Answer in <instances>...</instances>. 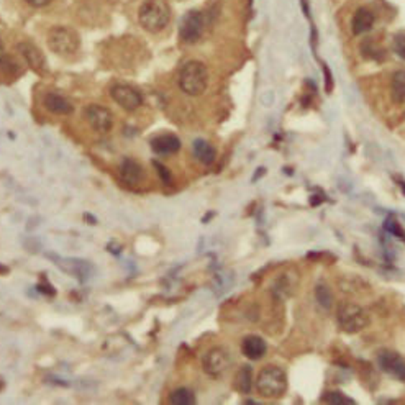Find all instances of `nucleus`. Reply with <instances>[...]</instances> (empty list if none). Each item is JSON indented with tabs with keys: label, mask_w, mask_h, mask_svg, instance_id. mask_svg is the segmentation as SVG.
I'll return each mask as SVG.
<instances>
[{
	"label": "nucleus",
	"mask_w": 405,
	"mask_h": 405,
	"mask_svg": "<svg viewBox=\"0 0 405 405\" xmlns=\"http://www.w3.org/2000/svg\"><path fill=\"white\" fill-rule=\"evenodd\" d=\"M140 25L149 33H160L171 21L168 0H144L138 12Z\"/></svg>",
	"instance_id": "obj_1"
},
{
	"label": "nucleus",
	"mask_w": 405,
	"mask_h": 405,
	"mask_svg": "<svg viewBox=\"0 0 405 405\" xmlns=\"http://www.w3.org/2000/svg\"><path fill=\"white\" fill-rule=\"evenodd\" d=\"M287 391V376L277 366H266L256 377V392L264 399H279Z\"/></svg>",
	"instance_id": "obj_2"
},
{
	"label": "nucleus",
	"mask_w": 405,
	"mask_h": 405,
	"mask_svg": "<svg viewBox=\"0 0 405 405\" xmlns=\"http://www.w3.org/2000/svg\"><path fill=\"white\" fill-rule=\"evenodd\" d=\"M208 71L206 64L200 61H189L182 66L179 72V87L190 97L202 96L207 91Z\"/></svg>",
	"instance_id": "obj_3"
},
{
	"label": "nucleus",
	"mask_w": 405,
	"mask_h": 405,
	"mask_svg": "<svg viewBox=\"0 0 405 405\" xmlns=\"http://www.w3.org/2000/svg\"><path fill=\"white\" fill-rule=\"evenodd\" d=\"M48 46L54 54L63 58L74 56L80 48L78 32L67 27H54L48 33Z\"/></svg>",
	"instance_id": "obj_4"
},
{
	"label": "nucleus",
	"mask_w": 405,
	"mask_h": 405,
	"mask_svg": "<svg viewBox=\"0 0 405 405\" xmlns=\"http://www.w3.org/2000/svg\"><path fill=\"white\" fill-rule=\"evenodd\" d=\"M336 320H338V327L347 333H360L371 322L369 314L361 305L351 304V302L340 305Z\"/></svg>",
	"instance_id": "obj_5"
},
{
	"label": "nucleus",
	"mask_w": 405,
	"mask_h": 405,
	"mask_svg": "<svg viewBox=\"0 0 405 405\" xmlns=\"http://www.w3.org/2000/svg\"><path fill=\"white\" fill-rule=\"evenodd\" d=\"M232 353L223 347H213L208 349L202 360V368L210 377H220L232 368Z\"/></svg>",
	"instance_id": "obj_6"
},
{
	"label": "nucleus",
	"mask_w": 405,
	"mask_h": 405,
	"mask_svg": "<svg viewBox=\"0 0 405 405\" xmlns=\"http://www.w3.org/2000/svg\"><path fill=\"white\" fill-rule=\"evenodd\" d=\"M110 96L115 100V104L120 105L127 112H135L136 109L143 105L142 92L136 91L135 87L127 84H115L110 89Z\"/></svg>",
	"instance_id": "obj_7"
},
{
	"label": "nucleus",
	"mask_w": 405,
	"mask_h": 405,
	"mask_svg": "<svg viewBox=\"0 0 405 405\" xmlns=\"http://www.w3.org/2000/svg\"><path fill=\"white\" fill-rule=\"evenodd\" d=\"M202 32H204L202 12H199V10L187 12V14L184 15V19L181 20V25H179V35H181V40L192 45V43L200 40Z\"/></svg>",
	"instance_id": "obj_8"
},
{
	"label": "nucleus",
	"mask_w": 405,
	"mask_h": 405,
	"mask_svg": "<svg viewBox=\"0 0 405 405\" xmlns=\"http://www.w3.org/2000/svg\"><path fill=\"white\" fill-rule=\"evenodd\" d=\"M85 118H87L92 130L97 131V133L105 135L113 128V115L104 105H89L85 109Z\"/></svg>",
	"instance_id": "obj_9"
},
{
	"label": "nucleus",
	"mask_w": 405,
	"mask_h": 405,
	"mask_svg": "<svg viewBox=\"0 0 405 405\" xmlns=\"http://www.w3.org/2000/svg\"><path fill=\"white\" fill-rule=\"evenodd\" d=\"M48 256L51 261L56 264V266L61 267L63 272H66V274L69 276H74L76 279L85 281L92 274V264L84 261V259L61 258V256H54V254H48Z\"/></svg>",
	"instance_id": "obj_10"
},
{
	"label": "nucleus",
	"mask_w": 405,
	"mask_h": 405,
	"mask_svg": "<svg viewBox=\"0 0 405 405\" xmlns=\"http://www.w3.org/2000/svg\"><path fill=\"white\" fill-rule=\"evenodd\" d=\"M377 364L384 373L397 377L399 381H405V360L399 353L392 349H382L377 355Z\"/></svg>",
	"instance_id": "obj_11"
},
{
	"label": "nucleus",
	"mask_w": 405,
	"mask_h": 405,
	"mask_svg": "<svg viewBox=\"0 0 405 405\" xmlns=\"http://www.w3.org/2000/svg\"><path fill=\"white\" fill-rule=\"evenodd\" d=\"M20 54L23 56L25 61L33 71L38 72V74H45L46 72V59L43 56L40 48H36L33 43H20L19 45Z\"/></svg>",
	"instance_id": "obj_12"
},
{
	"label": "nucleus",
	"mask_w": 405,
	"mask_h": 405,
	"mask_svg": "<svg viewBox=\"0 0 405 405\" xmlns=\"http://www.w3.org/2000/svg\"><path fill=\"white\" fill-rule=\"evenodd\" d=\"M118 173H120L122 181L130 187L140 186L144 179L143 166L140 164L138 161L131 160V157H127V160L122 161L120 171H118Z\"/></svg>",
	"instance_id": "obj_13"
},
{
	"label": "nucleus",
	"mask_w": 405,
	"mask_h": 405,
	"mask_svg": "<svg viewBox=\"0 0 405 405\" xmlns=\"http://www.w3.org/2000/svg\"><path fill=\"white\" fill-rule=\"evenodd\" d=\"M153 151L160 156H169L181 149V140L176 135H160L149 142Z\"/></svg>",
	"instance_id": "obj_14"
},
{
	"label": "nucleus",
	"mask_w": 405,
	"mask_h": 405,
	"mask_svg": "<svg viewBox=\"0 0 405 405\" xmlns=\"http://www.w3.org/2000/svg\"><path fill=\"white\" fill-rule=\"evenodd\" d=\"M241 351L248 360L251 361H258L266 355L267 351V344L261 336L258 335H248L245 336V340L241 341Z\"/></svg>",
	"instance_id": "obj_15"
},
{
	"label": "nucleus",
	"mask_w": 405,
	"mask_h": 405,
	"mask_svg": "<svg viewBox=\"0 0 405 405\" xmlns=\"http://www.w3.org/2000/svg\"><path fill=\"white\" fill-rule=\"evenodd\" d=\"M43 105H45V109L48 110V112L56 115H69L72 113V110H74V107H72V104L66 97L53 92L46 94L45 99H43Z\"/></svg>",
	"instance_id": "obj_16"
},
{
	"label": "nucleus",
	"mask_w": 405,
	"mask_h": 405,
	"mask_svg": "<svg viewBox=\"0 0 405 405\" xmlns=\"http://www.w3.org/2000/svg\"><path fill=\"white\" fill-rule=\"evenodd\" d=\"M374 25V14L369 8H358L355 17H353L351 28L355 35H362V33H368Z\"/></svg>",
	"instance_id": "obj_17"
},
{
	"label": "nucleus",
	"mask_w": 405,
	"mask_h": 405,
	"mask_svg": "<svg viewBox=\"0 0 405 405\" xmlns=\"http://www.w3.org/2000/svg\"><path fill=\"white\" fill-rule=\"evenodd\" d=\"M192 151H194V156L197 157L202 164L208 166L215 161V156H217L215 148H213L210 143H207L206 140L202 138L195 140L194 144H192Z\"/></svg>",
	"instance_id": "obj_18"
},
{
	"label": "nucleus",
	"mask_w": 405,
	"mask_h": 405,
	"mask_svg": "<svg viewBox=\"0 0 405 405\" xmlns=\"http://www.w3.org/2000/svg\"><path fill=\"white\" fill-rule=\"evenodd\" d=\"M391 94L395 104H405V71H397L392 76Z\"/></svg>",
	"instance_id": "obj_19"
},
{
	"label": "nucleus",
	"mask_w": 405,
	"mask_h": 405,
	"mask_svg": "<svg viewBox=\"0 0 405 405\" xmlns=\"http://www.w3.org/2000/svg\"><path fill=\"white\" fill-rule=\"evenodd\" d=\"M169 404L173 405H194L195 394L189 387H177L169 394Z\"/></svg>",
	"instance_id": "obj_20"
},
{
	"label": "nucleus",
	"mask_w": 405,
	"mask_h": 405,
	"mask_svg": "<svg viewBox=\"0 0 405 405\" xmlns=\"http://www.w3.org/2000/svg\"><path fill=\"white\" fill-rule=\"evenodd\" d=\"M251 382H253V377H251V368L250 366H243L237 376L238 391L243 392V394H248V392H251Z\"/></svg>",
	"instance_id": "obj_21"
},
{
	"label": "nucleus",
	"mask_w": 405,
	"mask_h": 405,
	"mask_svg": "<svg viewBox=\"0 0 405 405\" xmlns=\"http://www.w3.org/2000/svg\"><path fill=\"white\" fill-rule=\"evenodd\" d=\"M323 402L330 405H353L355 400L347 397V395L341 394V392H327V394L323 395Z\"/></svg>",
	"instance_id": "obj_22"
},
{
	"label": "nucleus",
	"mask_w": 405,
	"mask_h": 405,
	"mask_svg": "<svg viewBox=\"0 0 405 405\" xmlns=\"http://www.w3.org/2000/svg\"><path fill=\"white\" fill-rule=\"evenodd\" d=\"M315 296H317L318 304L322 305L323 309H330L331 300H333V298H331V292L327 285H322V284L317 285V289H315Z\"/></svg>",
	"instance_id": "obj_23"
},
{
	"label": "nucleus",
	"mask_w": 405,
	"mask_h": 405,
	"mask_svg": "<svg viewBox=\"0 0 405 405\" xmlns=\"http://www.w3.org/2000/svg\"><path fill=\"white\" fill-rule=\"evenodd\" d=\"M384 228L389 230V232L392 234H395V237H399V238H402V240H405V232L402 230V227H400V225L397 223V220L392 219V217H391V219L386 220V223H384Z\"/></svg>",
	"instance_id": "obj_24"
},
{
	"label": "nucleus",
	"mask_w": 405,
	"mask_h": 405,
	"mask_svg": "<svg viewBox=\"0 0 405 405\" xmlns=\"http://www.w3.org/2000/svg\"><path fill=\"white\" fill-rule=\"evenodd\" d=\"M153 164H155V168L157 171V174H160L161 181H163L164 184H168V186L173 184V174H171L169 171L166 169V166L161 164V163H157V161H153Z\"/></svg>",
	"instance_id": "obj_25"
},
{
	"label": "nucleus",
	"mask_w": 405,
	"mask_h": 405,
	"mask_svg": "<svg viewBox=\"0 0 405 405\" xmlns=\"http://www.w3.org/2000/svg\"><path fill=\"white\" fill-rule=\"evenodd\" d=\"M394 51L397 56L405 59V35H397L394 38Z\"/></svg>",
	"instance_id": "obj_26"
},
{
	"label": "nucleus",
	"mask_w": 405,
	"mask_h": 405,
	"mask_svg": "<svg viewBox=\"0 0 405 405\" xmlns=\"http://www.w3.org/2000/svg\"><path fill=\"white\" fill-rule=\"evenodd\" d=\"M38 291L45 294V296H51V297L56 296V291H54V287H51L48 281H45V283H41L40 285H38Z\"/></svg>",
	"instance_id": "obj_27"
},
{
	"label": "nucleus",
	"mask_w": 405,
	"mask_h": 405,
	"mask_svg": "<svg viewBox=\"0 0 405 405\" xmlns=\"http://www.w3.org/2000/svg\"><path fill=\"white\" fill-rule=\"evenodd\" d=\"M27 2L30 3V6H33V7H36V8H41V7L50 6V3L53 2V0H27Z\"/></svg>",
	"instance_id": "obj_28"
},
{
	"label": "nucleus",
	"mask_w": 405,
	"mask_h": 405,
	"mask_svg": "<svg viewBox=\"0 0 405 405\" xmlns=\"http://www.w3.org/2000/svg\"><path fill=\"white\" fill-rule=\"evenodd\" d=\"M7 272H8V267L2 266V264H0V274H7Z\"/></svg>",
	"instance_id": "obj_29"
},
{
	"label": "nucleus",
	"mask_w": 405,
	"mask_h": 405,
	"mask_svg": "<svg viewBox=\"0 0 405 405\" xmlns=\"http://www.w3.org/2000/svg\"><path fill=\"white\" fill-rule=\"evenodd\" d=\"M399 184H400V187H402V190H404V195H405V182L402 181V179H399Z\"/></svg>",
	"instance_id": "obj_30"
}]
</instances>
